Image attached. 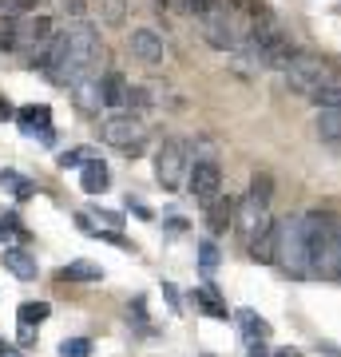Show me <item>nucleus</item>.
<instances>
[{
    "label": "nucleus",
    "instance_id": "f704fd0d",
    "mask_svg": "<svg viewBox=\"0 0 341 357\" xmlns=\"http://www.w3.org/2000/svg\"><path fill=\"white\" fill-rule=\"evenodd\" d=\"M0 354H8V345H4V342H0Z\"/></svg>",
    "mask_w": 341,
    "mask_h": 357
},
{
    "label": "nucleus",
    "instance_id": "9b49d317",
    "mask_svg": "<svg viewBox=\"0 0 341 357\" xmlns=\"http://www.w3.org/2000/svg\"><path fill=\"white\" fill-rule=\"evenodd\" d=\"M100 96H103V107H127L131 100V88H127V79L119 72H107L100 79Z\"/></svg>",
    "mask_w": 341,
    "mask_h": 357
},
{
    "label": "nucleus",
    "instance_id": "a211bd4d",
    "mask_svg": "<svg viewBox=\"0 0 341 357\" xmlns=\"http://www.w3.org/2000/svg\"><path fill=\"white\" fill-rule=\"evenodd\" d=\"M195 306H199L202 314H211V318H227V302L218 298L215 286H199V290H195Z\"/></svg>",
    "mask_w": 341,
    "mask_h": 357
},
{
    "label": "nucleus",
    "instance_id": "72a5a7b5",
    "mask_svg": "<svg viewBox=\"0 0 341 357\" xmlns=\"http://www.w3.org/2000/svg\"><path fill=\"white\" fill-rule=\"evenodd\" d=\"M0 357H20V354H13V349H8V354H0Z\"/></svg>",
    "mask_w": 341,
    "mask_h": 357
},
{
    "label": "nucleus",
    "instance_id": "6e6552de",
    "mask_svg": "<svg viewBox=\"0 0 341 357\" xmlns=\"http://www.w3.org/2000/svg\"><path fill=\"white\" fill-rule=\"evenodd\" d=\"M187 187H190V195H195L199 203H215L218 191H222V171H218L215 159H202V163L190 167Z\"/></svg>",
    "mask_w": 341,
    "mask_h": 357
},
{
    "label": "nucleus",
    "instance_id": "cd10ccee",
    "mask_svg": "<svg viewBox=\"0 0 341 357\" xmlns=\"http://www.w3.org/2000/svg\"><path fill=\"white\" fill-rule=\"evenodd\" d=\"M96 218H100V222H107V227H119V222H123V218H119V215H112V211H100Z\"/></svg>",
    "mask_w": 341,
    "mask_h": 357
},
{
    "label": "nucleus",
    "instance_id": "393cba45",
    "mask_svg": "<svg viewBox=\"0 0 341 357\" xmlns=\"http://www.w3.org/2000/svg\"><path fill=\"white\" fill-rule=\"evenodd\" d=\"M91 159H96L91 147H76V151H63L60 155V167H63V171H68V167H88Z\"/></svg>",
    "mask_w": 341,
    "mask_h": 357
},
{
    "label": "nucleus",
    "instance_id": "c756f323",
    "mask_svg": "<svg viewBox=\"0 0 341 357\" xmlns=\"http://www.w3.org/2000/svg\"><path fill=\"white\" fill-rule=\"evenodd\" d=\"M163 294H167V302H171V306L179 310V294H175V286H163Z\"/></svg>",
    "mask_w": 341,
    "mask_h": 357
},
{
    "label": "nucleus",
    "instance_id": "423d86ee",
    "mask_svg": "<svg viewBox=\"0 0 341 357\" xmlns=\"http://www.w3.org/2000/svg\"><path fill=\"white\" fill-rule=\"evenodd\" d=\"M190 147L183 139H167L159 151H155V178L163 191H179L190 178Z\"/></svg>",
    "mask_w": 341,
    "mask_h": 357
},
{
    "label": "nucleus",
    "instance_id": "1a4fd4ad",
    "mask_svg": "<svg viewBox=\"0 0 341 357\" xmlns=\"http://www.w3.org/2000/svg\"><path fill=\"white\" fill-rule=\"evenodd\" d=\"M16 123H20V131H24V135H32V139H40V143L56 139V131H52V112L44 107V103L20 107V112H16Z\"/></svg>",
    "mask_w": 341,
    "mask_h": 357
},
{
    "label": "nucleus",
    "instance_id": "c9c22d12",
    "mask_svg": "<svg viewBox=\"0 0 341 357\" xmlns=\"http://www.w3.org/2000/svg\"><path fill=\"white\" fill-rule=\"evenodd\" d=\"M215 4H230V0H215Z\"/></svg>",
    "mask_w": 341,
    "mask_h": 357
},
{
    "label": "nucleus",
    "instance_id": "f03ea898",
    "mask_svg": "<svg viewBox=\"0 0 341 357\" xmlns=\"http://www.w3.org/2000/svg\"><path fill=\"white\" fill-rule=\"evenodd\" d=\"M278 266L290 278H310L314 262H310V238H305V218L290 215L278 222Z\"/></svg>",
    "mask_w": 341,
    "mask_h": 357
},
{
    "label": "nucleus",
    "instance_id": "f257e3e1",
    "mask_svg": "<svg viewBox=\"0 0 341 357\" xmlns=\"http://www.w3.org/2000/svg\"><path fill=\"white\" fill-rule=\"evenodd\" d=\"M103 60V44L96 36L91 24H72L63 32V60L60 68L52 72V84H63V88H76L79 79L88 76H100L96 68Z\"/></svg>",
    "mask_w": 341,
    "mask_h": 357
},
{
    "label": "nucleus",
    "instance_id": "5701e85b",
    "mask_svg": "<svg viewBox=\"0 0 341 357\" xmlns=\"http://www.w3.org/2000/svg\"><path fill=\"white\" fill-rule=\"evenodd\" d=\"M52 310H48V302H24V306L16 310V321H20V326H32V330H36L40 321L48 318Z\"/></svg>",
    "mask_w": 341,
    "mask_h": 357
},
{
    "label": "nucleus",
    "instance_id": "b1692460",
    "mask_svg": "<svg viewBox=\"0 0 341 357\" xmlns=\"http://www.w3.org/2000/svg\"><path fill=\"white\" fill-rule=\"evenodd\" d=\"M310 100H314L317 107H321V112H326V107H341V84L333 79V84H326L321 91H314Z\"/></svg>",
    "mask_w": 341,
    "mask_h": 357
},
{
    "label": "nucleus",
    "instance_id": "2f4dec72",
    "mask_svg": "<svg viewBox=\"0 0 341 357\" xmlns=\"http://www.w3.org/2000/svg\"><path fill=\"white\" fill-rule=\"evenodd\" d=\"M250 357H270V354H266V345L254 342V345H250Z\"/></svg>",
    "mask_w": 341,
    "mask_h": 357
},
{
    "label": "nucleus",
    "instance_id": "6ab92c4d",
    "mask_svg": "<svg viewBox=\"0 0 341 357\" xmlns=\"http://www.w3.org/2000/svg\"><path fill=\"white\" fill-rule=\"evenodd\" d=\"M103 278V270L96 266V262H68V266L60 270V282H100Z\"/></svg>",
    "mask_w": 341,
    "mask_h": 357
},
{
    "label": "nucleus",
    "instance_id": "bb28decb",
    "mask_svg": "<svg viewBox=\"0 0 341 357\" xmlns=\"http://www.w3.org/2000/svg\"><path fill=\"white\" fill-rule=\"evenodd\" d=\"M199 266L206 270V274L218 266V246L215 243H199Z\"/></svg>",
    "mask_w": 341,
    "mask_h": 357
},
{
    "label": "nucleus",
    "instance_id": "aec40b11",
    "mask_svg": "<svg viewBox=\"0 0 341 357\" xmlns=\"http://www.w3.org/2000/svg\"><path fill=\"white\" fill-rule=\"evenodd\" d=\"M314 274H321V278H333V282H341V230H338V238H333V246L326 250V258L317 262V270Z\"/></svg>",
    "mask_w": 341,
    "mask_h": 357
},
{
    "label": "nucleus",
    "instance_id": "2eb2a0df",
    "mask_svg": "<svg viewBox=\"0 0 341 357\" xmlns=\"http://www.w3.org/2000/svg\"><path fill=\"white\" fill-rule=\"evenodd\" d=\"M72 96H76V103L84 107V112H100V107H103V96H100V76L79 79L76 88H72Z\"/></svg>",
    "mask_w": 341,
    "mask_h": 357
},
{
    "label": "nucleus",
    "instance_id": "dca6fc26",
    "mask_svg": "<svg viewBox=\"0 0 341 357\" xmlns=\"http://www.w3.org/2000/svg\"><path fill=\"white\" fill-rule=\"evenodd\" d=\"M317 139L341 147V107H326L317 115Z\"/></svg>",
    "mask_w": 341,
    "mask_h": 357
},
{
    "label": "nucleus",
    "instance_id": "7ed1b4c3",
    "mask_svg": "<svg viewBox=\"0 0 341 357\" xmlns=\"http://www.w3.org/2000/svg\"><path fill=\"white\" fill-rule=\"evenodd\" d=\"M52 40V20L48 16H13L4 32H0V48L4 52H28L32 60L40 56V48Z\"/></svg>",
    "mask_w": 341,
    "mask_h": 357
},
{
    "label": "nucleus",
    "instance_id": "4be33fe9",
    "mask_svg": "<svg viewBox=\"0 0 341 357\" xmlns=\"http://www.w3.org/2000/svg\"><path fill=\"white\" fill-rule=\"evenodd\" d=\"M0 187H4V191H13V199H20V203L32 199V191H36V187H32L24 175H16V171H0Z\"/></svg>",
    "mask_w": 341,
    "mask_h": 357
},
{
    "label": "nucleus",
    "instance_id": "f8f14e48",
    "mask_svg": "<svg viewBox=\"0 0 341 357\" xmlns=\"http://www.w3.org/2000/svg\"><path fill=\"white\" fill-rule=\"evenodd\" d=\"M250 258L254 262H278V222H270L250 243Z\"/></svg>",
    "mask_w": 341,
    "mask_h": 357
},
{
    "label": "nucleus",
    "instance_id": "20e7f679",
    "mask_svg": "<svg viewBox=\"0 0 341 357\" xmlns=\"http://www.w3.org/2000/svg\"><path fill=\"white\" fill-rule=\"evenodd\" d=\"M282 72H286L290 91H298V96H314V91H321L326 84L338 79V68L329 64L326 56H310V52H298Z\"/></svg>",
    "mask_w": 341,
    "mask_h": 357
},
{
    "label": "nucleus",
    "instance_id": "0eeeda50",
    "mask_svg": "<svg viewBox=\"0 0 341 357\" xmlns=\"http://www.w3.org/2000/svg\"><path fill=\"white\" fill-rule=\"evenodd\" d=\"M100 139L107 143V147H119V151L135 155V151H143L147 128H143L135 115H107L100 123Z\"/></svg>",
    "mask_w": 341,
    "mask_h": 357
},
{
    "label": "nucleus",
    "instance_id": "7c9ffc66",
    "mask_svg": "<svg viewBox=\"0 0 341 357\" xmlns=\"http://www.w3.org/2000/svg\"><path fill=\"white\" fill-rule=\"evenodd\" d=\"M8 115H13V107H8V100H4V96H0V123H4Z\"/></svg>",
    "mask_w": 341,
    "mask_h": 357
},
{
    "label": "nucleus",
    "instance_id": "ddd939ff",
    "mask_svg": "<svg viewBox=\"0 0 341 357\" xmlns=\"http://www.w3.org/2000/svg\"><path fill=\"white\" fill-rule=\"evenodd\" d=\"M4 266L13 270L20 282H32V278H36V258L28 255V250H20V246H4Z\"/></svg>",
    "mask_w": 341,
    "mask_h": 357
},
{
    "label": "nucleus",
    "instance_id": "473e14b6",
    "mask_svg": "<svg viewBox=\"0 0 341 357\" xmlns=\"http://www.w3.org/2000/svg\"><path fill=\"white\" fill-rule=\"evenodd\" d=\"M274 357H302V354H298V349H278Z\"/></svg>",
    "mask_w": 341,
    "mask_h": 357
},
{
    "label": "nucleus",
    "instance_id": "4468645a",
    "mask_svg": "<svg viewBox=\"0 0 341 357\" xmlns=\"http://www.w3.org/2000/svg\"><path fill=\"white\" fill-rule=\"evenodd\" d=\"M234 211H238V206L230 203V199H222V195H218L215 203H206V227L215 230V234H222V230L234 222Z\"/></svg>",
    "mask_w": 341,
    "mask_h": 357
},
{
    "label": "nucleus",
    "instance_id": "f3484780",
    "mask_svg": "<svg viewBox=\"0 0 341 357\" xmlns=\"http://www.w3.org/2000/svg\"><path fill=\"white\" fill-rule=\"evenodd\" d=\"M107 183H112V175H107V167H103L100 159H91V163L84 167V175H79V187H84L88 195H103Z\"/></svg>",
    "mask_w": 341,
    "mask_h": 357
},
{
    "label": "nucleus",
    "instance_id": "c85d7f7f",
    "mask_svg": "<svg viewBox=\"0 0 341 357\" xmlns=\"http://www.w3.org/2000/svg\"><path fill=\"white\" fill-rule=\"evenodd\" d=\"M36 342V330L32 326H20V345H32Z\"/></svg>",
    "mask_w": 341,
    "mask_h": 357
},
{
    "label": "nucleus",
    "instance_id": "9d476101",
    "mask_svg": "<svg viewBox=\"0 0 341 357\" xmlns=\"http://www.w3.org/2000/svg\"><path fill=\"white\" fill-rule=\"evenodd\" d=\"M127 48H131V56L143 60V64H163V36L151 32V28H135L131 40H127Z\"/></svg>",
    "mask_w": 341,
    "mask_h": 357
},
{
    "label": "nucleus",
    "instance_id": "412c9836",
    "mask_svg": "<svg viewBox=\"0 0 341 357\" xmlns=\"http://www.w3.org/2000/svg\"><path fill=\"white\" fill-rule=\"evenodd\" d=\"M234 318H238L242 333H246V337H250V342H262L266 333H270V326H266V321L258 318V314H254V310H238V314H234Z\"/></svg>",
    "mask_w": 341,
    "mask_h": 357
},
{
    "label": "nucleus",
    "instance_id": "39448f33",
    "mask_svg": "<svg viewBox=\"0 0 341 357\" xmlns=\"http://www.w3.org/2000/svg\"><path fill=\"white\" fill-rule=\"evenodd\" d=\"M202 20V36H206V44L218 52H234L242 48V40H246V24L238 20V13L230 8V4H215L206 16H199Z\"/></svg>",
    "mask_w": 341,
    "mask_h": 357
},
{
    "label": "nucleus",
    "instance_id": "a878e982",
    "mask_svg": "<svg viewBox=\"0 0 341 357\" xmlns=\"http://www.w3.org/2000/svg\"><path fill=\"white\" fill-rule=\"evenodd\" d=\"M60 357H91V342L88 337H68L60 345Z\"/></svg>",
    "mask_w": 341,
    "mask_h": 357
}]
</instances>
